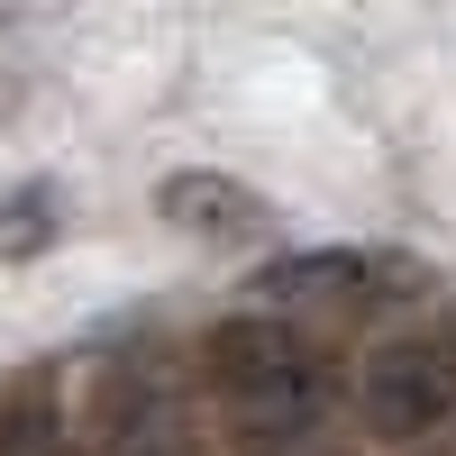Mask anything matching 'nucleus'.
Returning <instances> with one entry per match:
<instances>
[{
    "mask_svg": "<svg viewBox=\"0 0 456 456\" xmlns=\"http://www.w3.org/2000/svg\"><path fill=\"white\" fill-rule=\"evenodd\" d=\"M356 411L374 438H438L456 420V347L447 338H384L356 374Z\"/></svg>",
    "mask_w": 456,
    "mask_h": 456,
    "instance_id": "obj_2",
    "label": "nucleus"
},
{
    "mask_svg": "<svg viewBox=\"0 0 456 456\" xmlns=\"http://www.w3.org/2000/svg\"><path fill=\"white\" fill-rule=\"evenodd\" d=\"M46 210H55V192H19L10 210H0V256H28L37 238H46V228H55Z\"/></svg>",
    "mask_w": 456,
    "mask_h": 456,
    "instance_id": "obj_5",
    "label": "nucleus"
},
{
    "mask_svg": "<svg viewBox=\"0 0 456 456\" xmlns=\"http://www.w3.org/2000/svg\"><path fill=\"white\" fill-rule=\"evenodd\" d=\"M201 365H210L219 402L247 420V438H265V447L311 438L320 411H329V374H320V356H311V338L283 329L274 311L219 320V329L201 338Z\"/></svg>",
    "mask_w": 456,
    "mask_h": 456,
    "instance_id": "obj_1",
    "label": "nucleus"
},
{
    "mask_svg": "<svg viewBox=\"0 0 456 456\" xmlns=\"http://www.w3.org/2000/svg\"><path fill=\"white\" fill-rule=\"evenodd\" d=\"M156 210L174 228H192V238H219V247H247V238L274 228V210H265L247 183H228V174H174L165 192H156Z\"/></svg>",
    "mask_w": 456,
    "mask_h": 456,
    "instance_id": "obj_4",
    "label": "nucleus"
},
{
    "mask_svg": "<svg viewBox=\"0 0 456 456\" xmlns=\"http://www.w3.org/2000/svg\"><path fill=\"white\" fill-rule=\"evenodd\" d=\"M393 283H411V265L374 256V247H301V256H274L256 274L265 301H384Z\"/></svg>",
    "mask_w": 456,
    "mask_h": 456,
    "instance_id": "obj_3",
    "label": "nucleus"
}]
</instances>
